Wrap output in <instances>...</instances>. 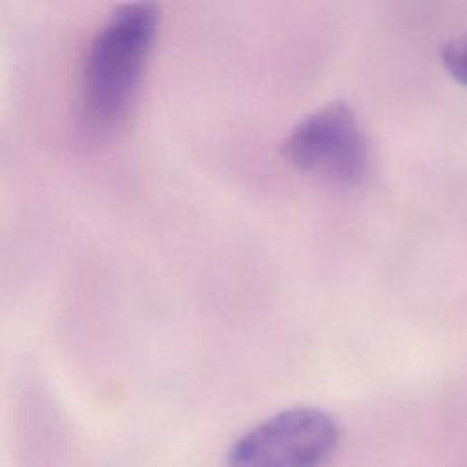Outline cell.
<instances>
[{"label": "cell", "instance_id": "cell-1", "mask_svg": "<svg viewBox=\"0 0 467 467\" xmlns=\"http://www.w3.org/2000/svg\"><path fill=\"white\" fill-rule=\"evenodd\" d=\"M159 11L130 4L111 15L88 51L82 82L84 117L95 131H111L130 113L155 42Z\"/></svg>", "mask_w": 467, "mask_h": 467}, {"label": "cell", "instance_id": "cell-2", "mask_svg": "<svg viewBox=\"0 0 467 467\" xmlns=\"http://www.w3.org/2000/svg\"><path fill=\"white\" fill-rule=\"evenodd\" d=\"M283 153L297 170L345 186L358 184L368 164L367 140L343 102H330L296 124Z\"/></svg>", "mask_w": 467, "mask_h": 467}, {"label": "cell", "instance_id": "cell-3", "mask_svg": "<svg viewBox=\"0 0 467 467\" xmlns=\"http://www.w3.org/2000/svg\"><path fill=\"white\" fill-rule=\"evenodd\" d=\"M334 420L319 409L283 410L232 447L228 467H321L336 447Z\"/></svg>", "mask_w": 467, "mask_h": 467}, {"label": "cell", "instance_id": "cell-4", "mask_svg": "<svg viewBox=\"0 0 467 467\" xmlns=\"http://www.w3.org/2000/svg\"><path fill=\"white\" fill-rule=\"evenodd\" d=\"M441 60L447 71L463 86H467V35L451 40L441 49Z\"/></svg>", "mask_w": 467, "mask_h": 467}]
</instances>
